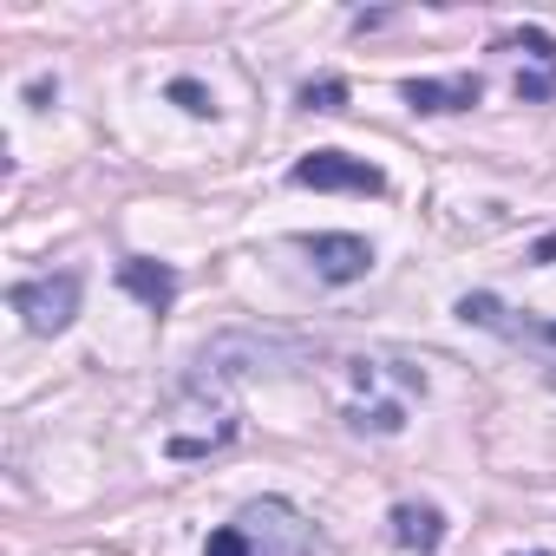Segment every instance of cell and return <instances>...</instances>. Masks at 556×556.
I'll return each instance as SVG.
<instances>
[{
  "mask_svg": "<svg viewBox=\"0 0 556 556\" xmlns=\"http://www.w3.org/2000/svg\"><path fill=\"white\" fill-rule=\"evenodd\" d=\"M308 549H315V523L289 497H249L203 543V556H308Z\"/></svg>",
  "mask_w": 556,
  "mask_h": 556,
  "instance_id": "obj_1",
  "label": "cell"
},
{
  "mask_svg": "<svg viewBox=\"0 0 556 556\" xmlns=\"http://www.w3.org/2000/svg\"><path fill=\"white\" fill-rule=\"evenodd\" d=\"M315 348L308 341H282V334H216L197 361H190V374H184V393H229L236 380H249L255 367L262 374H282V367H295V361H308Z\"/></svg>",
  "mask_w": 556,
  "mask_h": 556,
  "instance_id": "obj_2",
  "label": "cell"
},
{
  "mask_svg": "<svg viewBox=\"0 0 556 556\" xmlns=\"http://www.w3.org/2000/svg\"><path fill=\"white\" fill-rule=\"evenodd\" d=\"M79 295H86V275H79V268L34 275V282H14V289H8L14 315H21V321H27V334H40V341H53V334H66V328H73Z\"/></svg>",
  "mask_w": 556,
  "mask_h": 556,
  "instance_id": "obj_3",
  "label": "cell"
},
{
  "mask_svg": "<svg viewBox=\"0 0 556 556\" xmlns=\"http://www.w3.org/2000/svg\"><path fill=\"white\" fill-rule=\"evenodd\" d=\"M387 367H393V361H348L354 393L341 400V419H348V432H361V439H393V432H406V393H380Z\"/></svg>",
  "mask_w": 556,
  "mask_h": 556,
  "instance_id": "obj_4",
  "label": "cell"
},
{
  "mask_svg": "<svg viewBox=\"0 0 556 556\" xmlns=\"http://www.w3.org/2000/svg\"><path fill=\"white\" fill-rule=\"evenodd\" d=\"M289 184H295V190H348V197H380V190H387L380 164L348 157V151H308V157H295Z\"/></svg>",
  "mask_w": 556,
  "mask_h": 556,
  "instance_id": "obj_5",
  "label": "cell"
},
{
  "mask_svg": "<svg viewBox=\"0 0 556 556\" xmlns=\"http://www.w3.org/2000/svg\"><path fill=\"white\" fill-rule=\"evenodd\" d=\"M465 328H484V334H504V341H517V348H556V321H536V315H517V308H504L497 295H484V289H471V295H458V308H452Z\"/></svg>",
  "mask_w": 556,
  "mask_h": 556,
  "instance_id": "obj_6",
  "label": "cell"
},
{
  "mask_svg": "<svg viewBox=\"0 0 556 556\" xmlns=\"http://www.w3.org/2000/svg\"><path fill=\"white\" fill-rule=\"evenodd\" d=\"M497 53H523V66H517V99H523V105H549V99H556V34H543V27H510V34L497 40Z\"/></svg>",
  "mask_w": 556,
  "mask_h": 556,
  "instance_id": "obj_7",
  "label": "cell"
},
{
  "mask_svg": "<svg viewBox=\"0 0 556 556\" xmlns=\"http://www.w3.org/2000/svg\"><path fill=\"white\" fill-rule=\"evenodd\" d=\"M308 262L328 289H348V282H367V268H374V242L354 236V229H321V236H302Z\"/></svg>",
  "mask_w": 556,
  "mask_h": 556,
  "instance_id": "obj_8",
  "label": "cell"
},
{
  "mask_svg": "<svg viewBox=\"0 0 556 556\" xmlns=\"http://www.w3.org/2000/svg\"><path fill=\"white\" fill-rule=\"evenodd\" d=\"M118 289H125L144 315H170L184 275H177L170 262H157V255H125V262H118Z\"/></svg>",
  "mask_w": 556,
  "mask_h": 556,
  "instance_id": "obj_9",
  "label": "cell"
},
{
  "mask_svg": "<svg viewBox=\"0 0 556 556\" xmlns=\"http://www.w3.org/2000/svg\"><path fill=\"white\" fill-rule=\"evenodd\" d=\"M400 99L413 112H471L484 99V79L478 73H452V79H406Z\"/></svg>",
  "mask_w": 556,
  "mask_h": 556,
  "instance_id": "obj_10",
  "label": "cell"
},
{
  "mask_svg": "<svg viewBox=\"0 0 556 556\" xmlns=\"http://www.w3.org/2000/svg\"><path fill=\"white\" fill-rule=\"evenodd\" d=\"M387 530H393L400 549L432 556V549L445 543V510H439V504H419V497H400V504L387 510Z\"/></svg>",
  "mask_w": 556,
  "mask_h": 556,
  "instance_id": "obj_11",
  "label": "cell"
},
{
  "mask_svg": "<svg viewBox=\"0 0 556 556\" xmlns=\"http://www.w3.org/2000/svg\"><path fill=\"white\" fill-rule=\"evenodd\" d=\"M295 105H302V112H348V79H334V73H328V79H308V86L295 92Z\"/></svg>",
  "mask_w": 556,
  "mask_h": 556,
  "instance_id": "obj_12",
  "label": "cell"
},
{
  "mask_svg": "<svg viewBox=\"0 0 556 556\" xmlns=\"http://www.w3.org/2000/svg\"><path fill=\"white\" fill-rule=\"evenodd\" d=\"M170 99H177L190 118H216V99H210V86H197V79H170Z\"/></svg>",
  "mask_w": 556,
  "mask_h": 556,
  "instance_id": "obj_13",
  "label": "cell"
},
{
  "mask_svg": "<svg viewBox=\"0 0 556 556\" xmlns=\"http://www.w3.org/2000/svg\"><path fill=\"white\" fill-rule=\"evenodd\" d=\"M530 262L549 268V262H556V236H536V242H530Z\"/></svg>",
  "mask_w": 556,
  "mask_h": 556,
  "instance_id": "obj_14",
  "label": "cell"
},
{
  "mask_svg": "<svg viewBox=\"0 0 556 556\" xmlns=\"http://www.w3.org/2000/svg\"><path fill=\"white\" fill-rule=\"evenodd\" d=\"M27 99H34V105H47V99H60V79H34V86H27Z\"/></svg>",
  "mask_w": 556,
  "mask_h": 556,
  "instance_id": "obj_15",
  "label": "cell"
},
{
  "mask_svg": "<svg viewBox=\"0 0 556 556\" xmlns=\"http://www.w3.org/2000/svg\"><path fill=\"white\" fill-rule=\"evenodd\" d=\"M530 556H549V549H530Z\"/></svg>",
  "mask_w": 556,
  "mask_h": 556,
  "instance_id": "obj_16",
  "label": "cell"
}]
</instances>
